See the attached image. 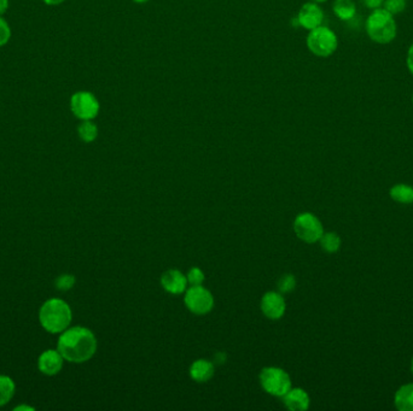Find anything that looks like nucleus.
Segmentation results:
<instances>
[{
  "label": "nucleus",
  "mask_w": 413,
  "mask_h": 411,
  "mask_svg": "<svg viewBox=\"0 0 413 411\" xmlns=\"http://www.w3.org/2000/svg\"><path fill=\"white\" fill-rule=\"evenodd\" d=\"M97 346L94 331L82 326H71L58 336L57 350L69 363L87 362L97 352Z\"/></svg>",
  "instance_id": "1"
},
{
  "label": "nucleus",
  "mask_w": 413,
  "mask_h": 411,
  "mask_svg": "<svg viewBox=\"0 0 413 411\" xmlns=\"http://www.w3.org/2000/svg\"><path fill=\"white\" fill-rule=\"evenodd\" d=\"M39 323L50 334H61L71 327L73 311L71 305L61 298H50L39 309Z\"/></svg>",
  "instance_id": "2"
},
{
  "label": "nucleus",
  "mask_w": 413,
  "mask_h": 411,
  "mask_svg": "<svg viewBox=\"0 0 413 411\" xmlns=\"http://www.w3.org/2000/svg\"><path fill=\"white\" fill-rule=\"evenodd\" d=\"M366 33L376 44H391L398 33L394 16L382 8L373 10L366 20Z\"/></svg>",
  "instance_id": "3"
},
{
  "label": "nucleus",
  "mask_w": 413,
  "mask_h": 411,
  "mask_svg": "<svg viewBox=\"0 0 413 411\" xmlns=\"http://www.w3.org/2000/svg\"><path fill=\"white\" fill-rule=\"evenodd\" d=\"M307 46L318 57H329L338 50V36L328 27H318L310 31L307 36Z\"/></svg>",
  "instance_id": "4"
},
{
  "label": "nucleus",
  "mask_w": 413,
  "mask_h": 411,
  "mask_svg": "<svg viewBox=\"0 0 413 411\" xmlns=\"http://www.w3.org/2000/svg\"><path fill=\"white\" fill-rule=\"evenodd\" d=\"M260 384L265 392L275 397H283L291 389L289 374L282 368H263L260 373Z\"/></svg>",
  "instance_id": "5"
},
{
  "label": "nucleus",
  "mask_w": 413,
  "mask_h": 411,
  "mask_svg": "<svg viewBox=\"0 0 413 411\" xmlns=\"http://www.w3.org/2000/svg\"><path fill=\"white\" fill-rule=\"evenodd\" d=\"M294 230L300 240L308 244L319 241L321 235L324 234L321 222L311 212H305L295 218Z\"/></svg>",
  "instance_id": "6"
},
{
  "label": "nucleus",
  "mask_w": 413,
  "mask_h": 411,
  "mask_svg": "<svg viewBox=\"0 0 413 411\" xmlns=\"http://www.w3.org/2000/svg\"><path fill=\"white\" fill-rule=\"evenodd\" d=\"M99 102L94 94L86 91L76 92L71 98V110L81 121L94 119L99 114Z\"/></svg>",
  "instance_id": "7"
},
{
  "label": "nucleus",
  "mask_w": 413,
  "mask_h": 411,
  "mask_svg": "<svg viewBox=\"0 0 413 411\" xmlns=\"http://www.w3.org/2000/svg\"><path fill=\"white\" fill-rule=\"evenodd\" d=\"M184 301L187 309L195 315H207L214 306L213 294L207 288L201 286H191L185 291Z\"/></svg>",
  "instance_id": "8"
},
{
  "label": "nucleus",
  "mask_w": 413,
  "mask_h": 411,
  "mask_svg": "<svg viewBox=\"0 0 413 411\" xmlns=\"http://www.w3.org/2000/svg\"><path fill=\"white\" fill-rule=\"evenodd\" d=\"M66 359L57 349H48L38 358V369L45 376H56L63 369Z\"/></svg>",
  "instance_id": "9"
},
{
  "label": "nucleus",
  "mask_w": 413,
  "mask_h": 411,
  "mask_svg": "<svg viewBox=\"0 0 413 411\" xmlns=\"http://www.w3.org/2000/svg\"><path fill=\"white\" fill-rule=\"evenodd\" d=\"M287 310L284 297L278 292H267L261 299L262 314L271 320H280L283 317Z\"/></svg>",
  "instance_id": "10"
},
{
  "label": "nucleus",
  "mask_w": 413,
  "mask_h": 411,
  "mask_svg": "<svg viewBox=\"0 0 413 411\" xmlns=\"http://www.w3.org/2000/svg\"><path fill=\"white\" fill-rule=\"evenodd\" d=\"M298 21L300 26L303 27L305 29L312 31L321 26L324 21V13L317 3H307L303 5L298 15Z\"/></svg>",
  "instance_id": "11"
},
{
  "label": "nucleus",
  "mask_w": 413,
  "mask_h": 411,
  "mask_svg": "<svg viewBox=\"0 0 413 411\" xmlns=\"http://www.w3.org/2000/svg\"><path fill=\"white\" fill-rule=\"evenodd\" d=\"M162 287L172 294H182L187 290V278L179 270L171 269L161 278Z\"/></svg>",
  "instance_id": "12"
},
{
  "label": "nucleus",
  "mask_w": 413,
  "mask_h": 411,
  "mask_svg": "<svg viewBox=\"0 0 413 411\" xmlns=\"http://www.w3.org/2000/svg\"><path fill=\"white\" fill-rule=\"evenodd\" d=\"M283 403L289 410L305 411L310 408L311 399L306 391L303 389H291L283 396Z\"/></svg>",
  "instance_id": "13"
},
{
  "label": "nucleus",
  "mask_w": 413,
  "mask_h": 411,
  "mask_svg": "<svg viewBox=\"0 0 413 411\" xmlns=\"http://www.w3.org/2000/svg\"><path fill=\"white\" fill-rule=\"evenodd\" d=\"M214 364L207 359H197L190 367L191 379L198 384H203L210 380L214 376Z\"/></svg>",
  "instance_id": "14"
},
{
  "label": "nucleus",
  "mask_w": 413,
  "mask_h": 411,
  "mask_svg": "<svg viewBox=\"0 0 413 411\" xmlns=\"http://www.w3.org/2000/svg\"><path fill=\"white\" fill-rule=\"evenodd\" d=\"M394 402L400 411H413V384L400 387L396 394Z\"/></svg>",
  "instance_id": "15"
},
{
  "label": "nucleus",
  "mask_w": 413,
  "mask_h": 411,
  "mask_svg": "<svg viewBox=\"0 0 413 411\" xmlns=\"http://www.w3.org/2000/svg\"><path fill=\"white\" fill-rule=\"evenodd\" d=\"M16 392V384L9 375L0 374V408L5 407L11 402Z\"/></svg>",
  "instance_id": "16"
},
{
  "label": "nucleus",
  "mask_w": 413,
  "mask_h": 411,
  "mask_svg": "<svg viewBox=\"0 0 413 411\" xmlns=\"http://www.w3.org/2000/svg\"><path fill=\"white\" fill-rule=\"evenodd\" d=\"M333 10L340 20L349 21L356 16V5L353 0H335Z\"/></svg>",
  "instance_id": "17"
},
{
  "label": "nucleus",
  "mask_w": 413,
  "mask_h": 411,
  "mask_svg": "<svg viewBox=\"0 0 413 411\" xmlns=\"http://www.w3.org/2000/svg\"><path fill=\"white\" fill-rule=\"evenodd\" d=\"M391 197L394 202H398V203L412 204L413 187L405 185V184L393 186L391 188Z\"/></svg>",
  "instance_id": "18"
},
{
  "label": "nucleus",
  "mask_w": 413,
  "mask_h": 411,
  "mask_svg": "<svg viewBox=\"0 0 413 411\" xmlns=\"http://www.w3.org/2000/svg\"><path fill=\"white\" fill-rule=\"evenodd\" d=\"M78 134L79 137L84 142H94L98 137V127L97 124L92 122V119H87V121H82L79 126H78Z\"/></svg>",
  "instance_id": "19"
},
{
  "label": "nucleus",
  "mask_w": 413,
  "mask_h": 411,
  "mask_svg": "<svg viewBox=\"0 0 413 411\" xmlns=\"http://www.w3.org/2000/svg\"><path fill=\"white\" fill-rule=\"evenodd\" d=\"M320 246L328 253H335L338 252L341 248V238L340 235L329 232V233H324L320 238Z\"/></svg>",
  "instance_id": "20"
},
{
  "label": "nucleus",
  "mask_w": 413,
  "mask_h": 411,
  "mask_svg": "<svg viewBox=\"0 0 413 411\" xmlns=\"http://www.w3.org/2000/svg\"><path fill=\"white\" fill-rule=\"evenodd\" d=\"M406 5H407V0H384L383 9L386 10L393 16H396L406 9Z\"/></svg>",
  "instance_id": "21"
},
{
  "label": "nucleus",
  "mask_w": 413,
  "mask_h": 411,
  "mask_svg": "<svg viewBox=\"0 0 413 411\" xmlns=\"http://www.w3.org/2000/svg\"><path fill=\"white\" fill-rule=\"evenodd\" d=\"M76 280L75 276L71 274H62L59 275L56 281H55V286L57 288L58 291L67 292L71 288L74 287Z\"/></svg>",
  "instance_id": "22"
},
{
  "label": "nucleus",
  "mask_w": 413,
  "mask_h": 411,
  "mask_svg": "<svg viewBox=\"0 0 413 411\" xmlns=\"http://www.w3.org/2000/svg\"><path fill=\"white\" fill-rule=\"evenodd\" d=\"M295 286H296V278L291 274L283 275L278 281V290L282 294L294 291Z\"/></svg>",
  "instance_id": "23"
},
{
  "label": "nucleus",
  "mask_w": 413,
  "mask_h": 411,
  "mask_svg": "<svg viewBox=\"0 0 413 411\" xmlns=\"http://www.w3.org/2000/svg\"><path fill=\"white\" fill-rule=\"evenodd\" d=\"M205 281V274L200 268H192L187 274V283L191 286H201Z\"/></svg>",
  "instance_id": "24"
},
{
  "label": "nucleus",
  "mask_w": 413,
  "mask_h": 411,
  "mask_svg": "<svg viewBox=\"0 0 413 411\" xmlns=\"http://www.w3.org/2000/svg\"><path fill=\"white\" fill-rule=\"evenodd\" d=\"M10 38H11V28L9 23L5 21L3 16H0V46L8 44Z\"/></svg>",
  "instance_id": "25"
},
{
  "label": "nucleus",
  "mask_w": 413,
  "mask_h": 411,
  "mask_svg": "<svg viewBox=\"0 0 413 411\" xmlns=\"http://www.w3.org/2000/svg\"><path fill=\"white\" fill-rule=\"evenodd\" d=\"M366 8L371 10L381 9L384 0H363Z\"/></svg>",
  "instance_id": "26"
},
{
  "label": "nucleus",
  "mask_w": 413,
  "mask_h": 411,
  "mask_svg": "<svg viewBox=\"0 0 413 411\" xmlns=\"http://www.w3.org/2000/svg\"><path fill=\"white\" fill-rule=\"evenodd\" d=\"M406 66H407V69H409L410 73L413 75V44L410 46L409 51H407Z\"/></svg>",
  "instance_id": "27"
},
{
  "label": "nucleus",
  "mask_w": 413,
  "mask_h": 411,
  "mask_svg": "<svg viewBox=\"0 0 413 411\" xmlns=\"http://www.w3.org/2000/svg\"><path fill=\"white\" fill-rule=\"evenodd\" d=\"M9 9V0H0V16H3Z\"/></svg>",
  "instance_id": "28"
},
{
  "label": "nucleus",
  "mask_w": 413,
  "mask_h": 411,
  "mask_svg": "<svg viewBox=\"0 0 413 411\" xmlns=\"http://www.w3.org/2000/svg\"><path fill=\"white\" fill-rule=\"evenodd\" d=\"M15 411H34L36 409L33 407H29L27 404H21V405H17V407L15 408Z\"/></svg>",
  "instance_id": "29"
},
{
  "label": "nucleus",
  "mask_w": 413,
  "mask_h": 411,
  "mask_svg": "<svg viewBox=\"0 0 413 411\" xmlns=\"http://www.w3.org/2000/svg\"><path fill=\"white\" fill-rule=\"evenodd\" d=\"M45 4L51 5V6H55V5H59L62 4L64 0H43Z\"/></svg>",
  "instance_id": "30"
},
{
  "label": "nucleus",
  "mask_w": 413,
  "mask_h": 411,
  "mask_svg": "<svg viewBox=\"0 0 413 411\" xmlns=\"http://www.w3.org/2000/svg\"><path fill=\"white\" fill-rule=\"evenodd\" d=\"M137 4H144V3H147L149 0H134Z\"/></svg>",
  "instance_id": "31"
},
{
  "label": "nucleus",
  "mask_w": 413,
  "mask_h": 411,
  "mask_svg": "<svg viewBox=\"0 0 413 411\" xmlns=\"http://www.w3.org/2000/svg\"><path fill=\"white\" fill-rule=\"evenodd\" d=\"M312 1L318 4V3H324V1H326V0H312Z\"/></svg>",
  "instance_id": "32"
},
{
  "label": "nucleus",
  "mask_w": 413,
  "mask_h": 411,
  "mask_svg": "<svg viewBox=\"0 0 413 411\" xmlns=\"http://www.w3.org/2000/svg\"><path fill=\"white\" fill-rule=\"evenodd\" d=\"M411 371H412V374H413V358H412V362H411Z\"/></svg>",
  "instance_id": "33"
},
{
  "label": "nucleus",
  "mask_w": 413,
  "mask_h": 411,
  "mask_svg": "<svg viewBox=\"0 0 413 411\" xmlns=\"http://www.w3.org/2000/svg\"><path fill=\"white\" fill-rule=\"evenodd\" d=\"M412 104H413V94H412Z\"/></svg>",
  "instance_id": "34"
}]
</instances>
